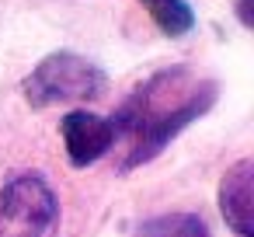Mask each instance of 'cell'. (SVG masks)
Wrapping results in <instances>:
<instances>
[{"instance_id": "1", "label": "cell", "mask_w": 254, "mask_h": 237, "mask_svg": "<svg viewBox=\"0 0 254 237\" xmlns=\"http://www.w3.org/2000/svg\"><path fill=\"white\" fill-rule=\"evenodd\" d=\"M219 94V84L191 67H167L143 80L112 115L115 140H129L122 171L150 164L185 126L202 119Z\"/></svg>"}, {"instance_id": "2", "label": "cell", "mask_w": 254, "mask_h": 237, "mask_svg": "<svg viewBox=\"0 0 254 237\" xmlns=\"http://www.w3.org/2000/svg\"><path fill=\"white\" fill-rule=\"evenodd\" d=\"M108 77L98 63H91L80 53L60 49L49 53L21 84L32 108H49L60 101H94L105 91Z\"/></svg>"}, {"instance_id": "3", "label": "cell", "mask_w": 254, "mask_h": 237, "mask_svg": "<svg viewBox=\"0 0 254 237\" xmlns=\"http://www.w3.org/2000/svg\"><path fill=\"white\" fill-rule=\"evenodd\" d=\"M60 199L42 174H18L0 188V237H53Z\"/></svg>"}, {"instance_id": "4", "label": "cell", "mask_w": 254, "mask_h": 237, "mask_svg": "<svg viewBox=\"0 0 254 237\" xmlns=\"http://www.w3.org/2000/svg\"><path fill=\"white\" fill-rule=\"evenodd\" d=\"M63 129V143H66V157L73 167H87L94 164L98 157H105L115 143V129H112V119L98 115V112H87V108H73L63 115L60 122Z\"/></svg>"}, {"instance_id": "5", "label": "cell", "mask_w": 254, "mask_h": 237, "mask_svg": "<svg viewBox=\"0 0 254 237\" xmlns=\"http://www.w3.org/2000/svg\"><path fill=\"white\" fill-rule=\"evenodd\" d=\"M254 164L237 160L219 181V209L237 237H254Z\"/></svg>"}, {"instance_id": "6", "label": "cell", "mask_w": 254, "mask_h": 237, "mask_svg": "<svg viewBox=\"0 0 254 237\" xmlns=\"http://www.w3.org/2000/svg\"><path fill=\"white\" fill-rule=\"evenodd\" d=\"M139 4L167 39H181L195 28V11L188 0H139Z\"/></svg>"}, {"instance_id": "7", "label": "cell", "mask_w": 254, "mask_h": 237, "mask_svg": "<svg viewBox=\"0 0 254 237\" xmlns=\"http://www.w3.org/2000/svg\"><path fill=\"white\" fill-rule=\"evenodd\" d=\"M174 237H209V227H205V220L202 216H185L178 227H174Z\"/></svg>"}, {"instance_id": "8", "label": "cell", "mask_w": 254, "mask_h": 237, "mask_svg": "<svg viewBox=\"0 0 254 237\" xmlns=\"http://www.w3.org/2000/svg\"><path fill=\"white\" fill-rule=\"evenodd\" d=\"M237 18L244 28H251V0H237Z\"/></svg>"}]
</instances>
